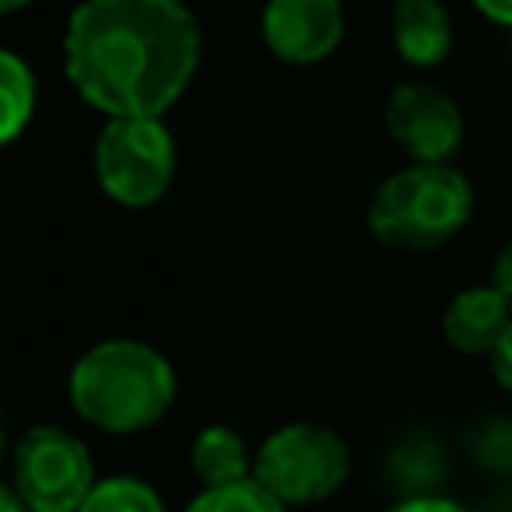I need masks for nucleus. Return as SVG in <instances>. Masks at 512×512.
<instances>
[{
    "instance_id": "nucleus-1",
    "label": "nucleus",
    "mask_w": 512,
    "mask_h": 512,
    "mask_svg": "<svg viewBox=\"0 0 512 512\" xmlns=\"http://www.w3.org/2000/svg\"><path fill=\"white\" fill-rule=\"evenodd\" d=\"M196 64L200 28L180 0H80L64 28V72L108 120L168 112Z\"/></svg>"
},
{
    "instance_id": "nucleus-2",
    "label": "nucleus",
    "mask_w": 512,
    "mask_h": 512,
    "mask_svg": "<svg viewBox=\"0 0 512 512\" xmlns=\"http://www.w3.org/2000/svg\"><path fill=\"white\" fill-rule=\"evenodd\" d=\"M72 408L104 432L152 428L176 396L172 364L140 340H104L88 348L68 376Z\"/></svg>"
},
{
    "instance_id": "nucleus-3",
    "label": "nucleus",
    "mask_w": 512,
    "mask_h": 512,
    "mask_svg": "<svg viewBox=\"0 0 512 512\" xmlns=\"http://www.w3.org/2000/svg\"><path fill=\"white\" fill-rule=\"evenodd\" d=\"M472 216V188L452 164H408L392 172L372 204L368 228L388 248H436Z\"/></svg>"
},
{
    "instance_id": "nucleus-4",
    "label": "nucleus",
    "mask_w": 512,
    "mask_h": 512,
    "mask_svg": "<svg viewBox=\"0 0 512 512\" xmlns=\"http://www.w3.org/2000/svg\"><path fill=\"white\" fill-rule=\"evenodd\" d=\"M100 188L124 208L156 204L176 172V144L160 116H116L100 128L92 148Z\"/></svg>"
},
{
    "instance_id": "nucleus-5",
    "label": "nucleus",
    "mask_w": 512,
    "mask_h": 512,
    "mask_svg": "<svg viewBox=\"0 0 512 512\" xmlns=\"http://www.w3.org/2000/svg\"><path fill=\"white\" fill-rule=\"evenodd\" d=\"M348 444L320 424H284L256 452V480L284 504H316L348 480Z\"/></svg>"
},
{
    "instance_id": "nucleus-6",
    "label": "nucleus",
    "mask_w": 512,
    "mask_h": 512,
    "mask_svg": "<svg viewBox=\"0 0 512 512\" xmlns=\"http://www.w3.org/2000/svg\"><path fill=\"white\" fill-rule=\"evenodd\" d=\"M96 488L88 448L52 424L28 428L12 460V492L32 512H80Z\"/></svg>"
},
{
    "instance_id": "nucleus-7",
    "label": "nucleus",
    "mask_w": 512,
    "mask_h": 512,
    "mask_svg": "<svg viewBox=\"0 0 512 512\" xmlns=\"http://www.w3.org/2000/svg\"><path fill=\"white\" fill-rule=\"evenodd\" d=\"M384 128L416 164H444L460 148L464 116L444 88L428 80H404L384 104Z\"/></svg>"
},
{
    "instance_id": "nucleus-8",
    "label": "nucleus",
    "mask_w": 512,
    "mask_h": 512,
    "mask_svg": "<svg viewBox=\"0 0 512 512\" xmlns=\"http://www.w3.org/2000/svg\"><path fill=\"white\" fill-rule=\"evenodd\" d=\"M268 52L284 64H316L336 52L344 36L340 0H268L260 16Z\"/></svg>"
},
{
    "instance_id": "nucleus-9",
    "label": "nucleus",
    "mask_w": 512,
    "mask_h": 512,
    "mask_svg": "<svg viewBox=\"0 0 512 512\" xmlns=\"http://www.w3.org/2000/svg\"><path fill=\"white\" fill-rule=\"evenodd\" d=\"M508 324H512V304L496 284L464 288L444 308V340L464 356H492Z\"/></svg>"
},
{
    "instance_id": "nucleus-10",
    "label": "nucleus",
    "mask_w": 512,
    "mask_h": 512,
    "mask_svg": "<svg viewBox=\"0 0 512 512\" xmlns=\"http://www.w3.org/2000/svg\"><path fill=\"white\" fill-rule=\"evenodd\" d=\"M392 44L404 64L432 68L452 52V16L444 0H396L392 4Z\"/></svg>"
},
{
    "instance_id": "nucleus-11",
    "label": "nucleus",
    "mask_w": 512,
    "mask_h": 512,
    "mask_svg": "<svg viewBox=\"0 0 512 512\" xmlns=\"http://www.w3.org/2000/svg\"><path fill=\"white\" fill-rule=\"evenodd\" d=\"M192 472L204 488H224V484L252 480L256 460L248 456V444L240 440V432H232L224 424H208L192 440Z\"/></svg>"
},
{
    "instance_id": "nucleus-12",
    "label": "nucleus",
    "mask_w": 512,
    "mask_h": 512,
    "mask_svg": "<svg viewBox=\"0 0 512 512\" xmlns=\"http://www.w3.org/2000/svg\"><path fill=\"white\" fill-rule=\"evenodd\" d=\"M32 112H36V76L12 48H4L0 52V140L12 144L28 128Z\"/></svg>"
},
{
    "instance_id": "nucleus-13",
    "label": "nucleus",
    "mask_w": 512,
    "mask_h": 512,
    "mask_svg": "<svg viewBox=\"0 0 512 512\" xmlns=\"http://www.w3.org/2000/svg\"><path fill=\"white\" fill-rule=\"evenodd\" d=\"M188 512H288V504L280 496H272L256 476L240 480V484H224V488H204Z\"/></svg>"
},
{
    "instance_id": "nucleus-14",
    "label": "nucleus",
    "mask_w": 512,
    "mask_h": 512,
    "mask_svg": "<svg viewBox=\"0 0 512 512\" xmlns=\"http://www.w3.org/2000/svg\"><path fill=\"white\" fill-rule=\"evenodd\" d=\"M80 512H164L160 496L136 480V476H112V480H100L88 500L80 504Z\"/></svg>"
},
{
    "instance_id": "nucleus-15",
    "label": "nucleus",
    "mask_w": 512,
    "mask_h": 512,
    "mask_svg": "<svg viewBox=\"0 0 512 512\" xmlns=\"http://www.w3.org/2000/svg\"><path fill=\"white\" fill-rule=\"evenodd\" d=\"M492 376L504 384V388H512V324L504 328V336L496 340V348H492Z\"/></svg>"
},
{
    "instance_id": "nucleus-16",
    "label": "nucleus",
    "mask_w": 512,
    "mask_h": 512,
    "mask_svg": "<svg viewBox=\"0 0 512 512\" xmlns=\"http://www.w3.org/2000/svg\"><path fill=\"white\" fill-rule=\"evenodd\" d=\"M492 284L504 292V300L512 304V236L504 240L500 256H496V272H492Z\"/></svg>"
},
{
    "instance_id": "nucleus-17",
    "label": "nucleus",
    "mask_w": 512,
    "mask_h": 512,
    "mask_svg": "<svg viewBox=\"0 0 512 512\" xmlns=\"http://www.w3.org/2000/svg\"><path fill=\"white\" fill-rule=\"evenodd\" d=\"M392 512H464V508L452 504V500H440V496H416V500L396 504Z\"/></svg>"
},
{
    "instance_id": "nucleus-18",
    "label": "nucleus",
    "mask_w": 512,
    "mask_h": 512,
    "mask_svg": "<svg viewBox=\"0 0 512 512\" xmlns=\"http://www.w3.org/2000/svg\"><path fill=\"white\" fill-rule=\"evenodd\" d=\"M480 8V16H488L492 24H504L512 28V0H472Z\"/></svg>"
},
{
    "instance_id": "nucleus-19",
    "label": "nucleus",
    "mask_w": 512,
    "mask_h": 512,
    "mask_svg": "<svg viewBox=\"0 0 512 512\" xmlns=\"http://www.w3.org/2000/svg\"><path fill=\"white\" fill-rule=\"evenodd\" d=\"M0 512H32V508H24V504L16 500L12 488H4V496H0Z\"/></svg>"
},
{
    "instance_id": "nucleus-20",
    "label": "nucleus",
    "mask_w": 512,
    "mask_h": 512,
    "mask_svg": "<svg viewBox=\"0 0 512 512\" xmlns=\"http://www.w3.org/2000/svg\"><path fill=\"white\" fill-rule=\"evenodd\" d=\"M24 4H32V0H0V12H20Z\"/></svg>"
}]
</instances>
